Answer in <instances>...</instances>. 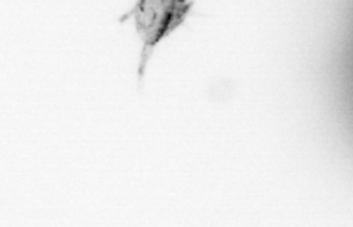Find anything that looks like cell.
<instances>
[{"mask_svg": "<svg viewBox=\"0 0 353 227\" xmlns=\"http://www.w3.org/2000/svg\"><path fill=\"white\" fill-rule=\"evenodd\" d=\"M194 0H137L134 7L121 18V23L134 18V26L143 41L141 62L138 67L142 81L147 64L157 47L170 37L192 13Z\"/></svg>", "mask_w": 353, "mask_h": 227, "instance_id": "obj_1", "label": "cell"}]
</instances>
